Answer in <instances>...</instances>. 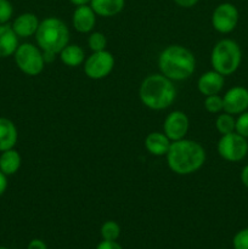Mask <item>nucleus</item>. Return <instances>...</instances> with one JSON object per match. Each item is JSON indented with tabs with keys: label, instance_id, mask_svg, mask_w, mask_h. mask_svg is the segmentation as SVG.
Masks as SVG:
<instances>
[{
	"label": "nucleus",
	"instance_id": "6ab92c4d",
	"mask_svg": "<svg viewBox=\"0 0 248 249\" xmlns=\"http://www.w3.org/2000/svg\"><path fill=\"white\" fill-rule=\"evenodd\" d=\"M60 60L68 67H78L85 61V53L82 46L77 44H68L60 51Z\"/></svg>",
	"mask_w": 248,
	"mask_h": 249
},
{
	"label": "nucleus",
	"instance_id": "5701e85b",
	"mask_svg": "<svg viewBox=\"0 0 248 249\" xmlns=\"http://www.w3.org/2000/svg\"><path fill=\"white\" fill-rule=\"evenodd\" d=\"M88 45L92 53L106 50L107 38L102 32H92L88 38Z\"/></svg>",
	"mask_w": 248,
	"mask_h": 249
},
{
	"label": "nucleus",
	"instance_id": "f03ea898",
	"mask_svg": "<svg viewBox=\"0 0 248 249\" xmlns=\"http://www.w3.org/2000/svg\"><path fill=\"white\" fill-rule=\"evenodd\" d=\"M158 68L173 82H181L195 73L196 58L192 51L185 46L169 45L159 53Z\"/></svg>",
	"mask_w": 248,
	"mask_h": 249
},
{
	"label": "nucleus",
	"instance_id": "473e14b6",
	"mask_svg": "<svg viewBox=\"0 0 248 249\" xmlns=\"http://www.w3.org/2000/svg\"><path fill=\"white\" fill-rule=\"evenodd\" d=\"M70 2L77 7V6H83V5H90L91 0H70Z\"/></svg>",
	"mask_w": 248,
	"mask_h": 249
},
{
	"label": "nucleus",
	"instance_id": "39448f33",
	"mask_svg": "<svg viewBox=\"0 0 248 249\" xmlns=\"http://www.w3.org/2000/svg\"><path fill=\"white\" fill-rule=\"evenodd\" d=\"M242 62V51L240 45L232 39H221L214 45L211 53L213 70L221 75H231L240 68Z\"/></svg>",
	"mask_w": 248,
	"mask_h": 249
},
{
	"label": "nucleus",
	"instance_id": "2f4dec72",
	"mask_svg": "<svg viewBox=\"0 0 248 249\" xmlns=\"http://www.w3.org/2000/svg\"><path fill=\"white\" fill-rule=\"evenodd\" d=\"M240 178H241V182H242L243 186L247 187L248 189V164H246L245 167L242 168Z\"/></svg>",
	"mask_w": 248,
	"mask_h": 249
},
{
	"label": "nucleus",
	"instance_id": "9d476101",
	"mask_svg": "<svg viewBox=\"0 0 248 249\" xmlns=\"http://www.w3.org/2000/svg\"><path fill=\"white\" fill-rule=\"evenodd\" d=\"M189 128V117L182 111H173L172 113L168 114L163 123V133L169 138L172 142L185 139Z\"/></svg>",
	"mask_w": 248,
	"mask_h": 249
},
{
	"label": "nucleus",
	"instance_id": "72a5a7b5",
	"mask_svg": "<svg viewBox=\"0 0 248 249\" xmlns=\"http://www.w3.org/2000/svg\"><path fill=\"white\" fill-rule=\"evenodd\" d=\"M0 249H9V248H6V247H2V246H0Z\"/></svg>",
	"mask_w": 248,
	"mask_h": 249
},
{
	"label": "nucleus",
	"instance_id": "f257e3e1",
	"mask_svg": "<svg viewBox=\"0 0 248 249\" xmlns=\"http://www.w3.org/2000/svg\"><path fill=\"white\" fill-rule=\"evenodd\" d=\"M169 169L177 175H190L203 167L206 151L199 142L189 139L173 141L165 155Z\"/></svg>",
	"mask_w": 248,
	"mask_h": 249
},
{
	"label": "nucleus",
	"instance_id": "412c9836",
	"mask_svg": "<svg viewBox=\"0 0 248 249\" xmlns=\"http://www.w3.org/2000/svg\"><path fill=\"white\" fill-rule=\"evenodd\" d=\"M215 128L220 135H226V134L233 133L236 128L235 116H232L230 113H226V112H223V113L220 112L215 119Z\"/></svg>",
	"mask_w": 248,
	"mask_h": 249
},
{
	"label": "nucleus",
	"instance_id": "c85d7f7f",
	"mask_svg": "<svg viewBox=\"0 0 248 249\" xmlns=\"http://www.w3.org/2000/svg\"><path fill=\"white\" fill-rule=\"evenodd\" d=\"M177 6L184 7V9H190V7H194L195 5L198 4L199 0H173Z\"/></svg>",
	"mask_w": 248,
	"mask_h": 249
},
{
	"label": "nucleus",
	"instance_id": "1a4fd4ad",
	"mask_svg": "<svg viewBox=\"0 0 248 249\" xmlns=\"http://www.w3.org/2000/svg\"><path fill=\"white\" fill-rule=\"evenodd\" d=\"M240 21V12L232 2H221L212 14V26L221 34H229L235 31Z\"/></svg>",
	"mask_w": 248,
	"mask_h": 249
},
{
	"label": "nucleus",
	"instance_id": "2eb2a0df",
	"mask_svg": "<svg viewBox=\"0 0 248 249\" xmlns=\"http://www.w3.org/2000/svg\"><path fill=\"white\" fill-rule=\"evenodd\" d=\"M170 145H172V141L164 133H160V131L150 133L145 139L146 150L156 157H162L167 155Z\"/></svg>",
	"mask_w": 248,
	"mask_h": 249
},
{
	"label": "nucleus",
	"instance_id": "4be33fe9",
	"mask_svg": "<svg viewBox=\"0 0 248 249\" xmlns=\"http://www.w3.org/2000/svg\"><path fill=\"white\" fill-rule=\"evenodd\" d=\"M100 233H101L102 240L117 241L121 236V226L116 221L108 220L102 224L101 229H100Z\"/></svg>",
	"mask_w": 248,
	"mask_h": 249
},
{
	"label": "nucleus",
	"instance_id": "7ed1b4c3",
	"mask_svg": "<svg viewBox=\"0 0 248 249\" xmlns=\"http://www.w3.org/2000/svg\"><path fill=\"white\" fill-rule=\"evenodd\" d=\"M139 97L142 105L153 111H162L173 105L177 97L173 80L162 73L150 74L142 80L139 89Z\"/></svg>",
	"mask_w": 248,
	"mask_h": 249
},
{
	"label": "nucleus",
	"instance_id": "7c9ffc66",
	"mask_svg": "<svg viewBox=\"0 0 248 249\" xmlns=\"http://www.w3.org/2000/svg\"><path fill=\"white\" fill-rule=\"evenodd\" d=\"M7 189V177L0 170V197L5 194Z\"/></svg>",
	"mask_w": 248,
	"mask_h": 249
},
{
	"label": "nucleus",
	"instance_id": "bb28decb",
	"mask_svg": "<svg viewBox=\"0 0 248 249\" xmlns=\"http://www.w3.org/2000/svg\"><path fill=\"white\" fill-rule=\"evenodd\" d=\"M233 249H248V228L238 231L232 238Z\"/></svg>",
	"mask_w": 248,
	"mask_h": 249
},
{
	"label": "nucleus",
	"instance_id": "aec40b11",
	"mask_svg": "<svg viewBox=\"0 0 248 249\" xmlns=\"http://www.w3.org/2000/svg\"><path fill=\"white\" fill-rule=\"evenodd\" d=\"M22 164V158L18 151L15 148H10V150L4 151L0 155V170L4 173L6 177L14 175L18 172Z\"/></svg>",
	"mask_w": 248,
	"mask_h": 249
},
{
	"label": "nucleus",
	"instance_id": "f8f14e48",
	"mask_svg": "<svg viewBox=\"0 0 248 249\" xmlns=\"http://www.w3.org/2000/svg\"><path fill=\"white\" fill-rule=\"evenodd\" d=\"M225 79L216 71H207L197 80V89L203 96L218 95L223 90Z\"/></svg>",
	"mask_w": 248,
	"mask_h": 249
},
{
	"label": "nucleus",
	"instance_id": "393cba45",
	"mask_svg": "<svg viewBox=\"0 0 248 249\" xmlns=\"http://www.w3.org/2000/svg\"><path fill=\"white\" fill-rule=\"evenodd\" d=\"M235 131L237 134H240L241 136H243V138L248 139V109L237 116V118H236Z\"/></svg>",
	"mask_w": 248,
	"mask_h": 249
},
{
	"label": "nucleus",
	"instance_id": "423d86ee",
	"mask_svg": "<svg viewBox=\"0 0 248 249\" xmlns=\"http://www.w3.org/2000/svg\"><path fill=\"white\" fill-rule=\"evenodd\" d=\"M14 57L18 70L31 77L40 74L46 63L41 49L32 43H23L18 45Z\"/></svg>",
	"mask_w": 248,
	"mask_h": 249
},
{
	"label": "nucleus",
	"instance_id": "cd10ccee",
	"mask_svg": "<svg viewBox=\"0 0 248 249\" xmlns=\"http://www.w3.org/2000/svg\"><path fill=\"white\" fill-rule=\"evenodd\" d=\"M96 249H123L119 243H117V241H105L102 240L101 242L97 245Z\"/></svg>",
	"mask_w": 248,
	"mask_h": 249
},
{
	"label": "nucleus",
	"instance_id": "20e7f679",
	"mask_svg": "<svg viewBox=\"0 0 248 249\" xmlns=\"http://www.w3.org/2000/svg\"><path fill=\"white\" fill-rule=\"evenodd\" d=\"M35 40L43 53L57 55L70 44V29L58 17H46L39 23Z\"/></svg>",
	"mask_w": 248,
	"mask_h": 249
},
{
	"label": "nucleus",
	"instance_id": "f3484780",
	"mask_svg": "<svg viewBox=\"0 0 248 249\" xmlns=\"http://www.w3.org/2000/svg\"><path fill=\"white\" fill-rule=\"evenodd\" d=\"M18 139V131L14 122L0 117V152L14 148Z\"/></svg>",
	"mask_w": 248,
	"mask_h": 249
},
{
	"label": "nucleus",
	"instance_id": "4468645a",
	"mask_svg": "<svg viewBox=\"0 0 248 249\" xmlns=\"http://www.w3.org/2000/svg\"><path fill=\"white\" fill-rule=\"evenodd\" d=\"M40 21L33 12H23L12 22L11 27L18 38H28L35 36Z\"/></svg>",
	"mask_w": 248,
	"mask_h": 249
},
{
	"label": "nucleus",
	"instance_id": "a211bd4d",
	"mask_svg": "<svg viewBox=\"0 0 248 249\" xmlns=\"http://www.w3.org/2000/svg\"><path fill=\"white\" fill-rule=\"evenodd\" d=\"M90 6L97 16L113 17L123 11L125 0H91Z\"/></svg>",
	"mask_w": 248,
	"mask_h": 249
},
{
	"label": "nucleus",
	"instance_id": "b1692460",
	"mask_svg": "<svg viewBox=\"0 0 248 249\" xmlns=\"http://www.w3.org/2000/svg\"><path fill=\"white\" fill-rule=\"evenodd\" d=\"M204 108H206V111L209 112V113H220L221 111H224L223 97L219 96V94L206 96V99H204Z\"/></svg>",
	"mask_w": 248,
	"mask_h": 249
},
{
	"label": "nucleus",
	"instance_id": "dca6fc26",
	"mask_svg": "<svg viewBox=\"0 0 248 249\" xmlns=\"http://www.w3.org/2000/svg\"><path fill=\"white\" fill-rule=\"evenodd\" d=\"M18 36L10 24H0V58L9 57L18 48Z\"/></svg>",
	"mask_w": 248,
	"mask_h": 249
},
{
	"label": "nucleus",
	"instance_id": "c756f323",
	"mask_svg": "<svg viewBox=\"0 0 248 249\" xmlns=\"http://www.w3.org/2000/svg\"><path fill=\"white\" fill-rule=\"evenodd\" d=\"M27 249H48V247H46V243L44 241L35 238V240H32L28 243Z\"/></svg>",
	"mask_w": 248,
	"mask_h": 249
},
{
	"label": "nucleus",
	"instance_id": "6e6552de",
	"mask_svg": "<svg viewBox=\"0 0 248 249\" xmlns=\"http://www.w3.org/2000/svg\"><path fill=\"white\" fill-rule=\"evenodd\" d=\"M113 68L114 57L107 50L92 53L84 61V72L90 79H104L113 71Z\"/></svg>",
	"mask_w": 248,
	"mask_h": 249
},
{
	"label": "nucleus",
	"instance_id": "0eeeda50",
	"mask_svg": "<svg viewBox=\"0 0 248 249\" xmlns=\"http://www.w3.org/2000/svg\"><path fill=\"white\" fill-rule=\"evenodd\" d=\"M216 150L223 160L231 163L241 162L247 156L248 141L247 139L233 131L226 135H221L216 145Z\"/></svg>",
	"mask_w": 248,
	"mask_h": 249
},
{
	"label": "nucleus",
	"instance_id": "ddd939ff",
	"mask_svg": "<svg viewBox=\"0 0 248 249\" xmlns=\"http://www.w3.org/2000/svg\"><path fill=\"white\" fill-rule=\"evenodd\" d=\"M96 16L90 5L77 6L72 16L73 27L79 33H89L96 24Z\"/></svg>",
	"mask_w": 248,
	"mask_h": 249
},
{
	"label": "nucleus",
	"instance_id": "f704fd0d",
	"mask_svg": "<svg viewBox=\"0 0 248 249\" xmlns=\"http://www.w3.org/2000/svg\"><path fill=\"white\" fill-rule=\"evenodd\" d=\"M247 156H248V151H247Z\"/></svg>",
	"mask_w": 248,
	"mask_h": 249
},
{
	"label": "nucleus",
	"instance_id": "a878e982",
	"mask_svg": "<svg viewBox=\"0 0 248 249\" xmlns=\"http://www.w3.org/2000/svg\"><path fill=\"white\" fill-rule=\"evenodd\" d=\"M14 15V6L9 0H0V24H5Z\"/></svg>",
	"mask_w": 248,
	"mask_h": 249
},
{
	"label": "nucleus",
	"instance_id": "9b49d317",
	"mask_svg": "<svg viewBox=\"0 0 248 249\" xmlns=\"http://www.w3.org/2000/svg\"><path fill=\"white\" fill-rule=\"evenodd\" d=\"M224 112L238 116L248 109V89L245 87H232L223 96Z\"/></svg>",
	"mask_w": 248,
	"mask_h": 249
}]
</instances>
